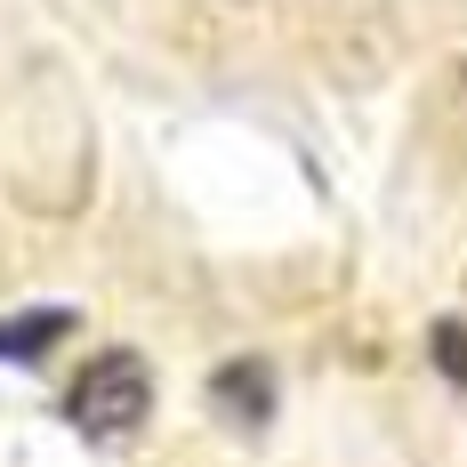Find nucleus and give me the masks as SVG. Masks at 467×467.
Returning a JSON list of instances; mask_svg holds the SVG:
<instances>
[{
    "mask_svg": "<svg viewBox=\"0 0 467 467\" xmlns=\"http://www.w3.org/2000/svg\"><path fill=\"white\" fill-rule=\"evenodd\" d=\"M275 363H258V355H226L218 371H210V411L234 427V435H258V427H275Z\"/></svg>",
    "mask_w": 467,
    "mask_h": 467,
    "instance_id": "nucleus-2",
    "label": "nucleus"
},
{
    "mask_svg": "<svg viewBox=\"0 0 467 467\" xmlns=\"http://www.w3.org/2000/svg\"><path fill=\"white\" fill-rule=\"evenodd\" d=\"M73 323H81L73 306H25V315H8L0 323V363H41Z\"/></svg>",
    "mask_w": 467,
    "mask_h": 467,
    "instance_id": "nucleus-3",
    "label": "nucleus"
},
{
    "mask_svg": "<svg viewBox=\"0 0 467 467\" xmlns=\"http://www.w3.org/2000/svg\"><path fill=\"white\" fill-rule=\"evenodd\" d=\"M145 411H153V371H145V355H130V347H105V355H89L81 371L65 379V427L89 435V443L138 435Z\"/></svg>",
    "mask_w": 467,
    "mask_h": 467,
    "instance_id": "nucleus-1",
    "label": "nucleus"
},
{
    "mask_svg": "<svg viewBox=\"0 0 467 467\" xmlns=\"http://www.w3.org/2000/svg\"><path fill=\"white\" fill-rule=\"evenodd\" d=\"M427 363L451 379V387H467V323H460V315L427 323Z\"/></svg>",
    "mask_w": 467,
    "mask_h": 467,
    "instance_id": "nucleus-4",
    "label": "nucleus"
}]
</instances>
